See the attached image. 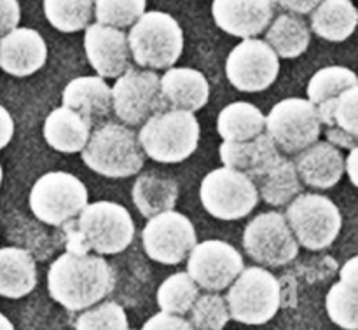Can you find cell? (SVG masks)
<instances>
[{
    "instance_id": "83f0119b",
    "label": "cell",
    "mask_w": 358,
    "mask_h": 330,
    "mask_svg": "<svg viewBox=\"0 0 358 330\" xmlns=\"http://www.w3.org/2000/svg\"><path fill=\"white\" fill-rule=\"evenodd\" d=\"M133 203L145 219L173 210L178 199V184L173 178L145 173L138 177L131 189Z\"/></svg>"
},
{
    "instance_id": "44dd1931",
    "label": "cell",
    "mask_w": 358,
    "mask_h": 330,
    "mask_svg": "<svg viewBox=\"0 0 358 330\" xmlns=\"http://www.w3.org/2000/svg\"><path fill=\"white\" fill-rule=\"evenodd\" d=\"M159 91L164 103L171 108L198 112L208 103L210 84L199 70L171 66L159 77Z\"/></svg>"
},
{
    "instance_id": "1f68e13d",
    "label": "cell",
    "mask_w": 358,
    "mask_h": 330,
    "mask_svg": "<svg viewBox=\"0 0 358 330\" xmlns=\"http://www.w3.org/2000/svg\"><path fill=\"white\" fill-rule=\"evenodd\" d=\"M358 86L343 91L336 98L317 105L322 126L341 129L352 136H358Z\"/></svg>"
},
{
    "instance_id": "d6986e66",
    "label": "cell",
    "mask_w": 358,
    "mask_h": 330,
    "mask_svg": "<svg viewBox=\"0 0 358 330\" xmlns=\"http://www.w3.org/2000/svg\"><path fill=\"white\" fill-rule=\"evenodd\" d=\"M299 180L308 187L325 191L339 184L345 173V157L341 150L329 142H315L297 152L292 161Z\"/></svg>"
},
{
    "instance_id": "d590c367",
    "label": "cell",
    "mask_w": 358,
    "mask_h": 330,
    "mask_svg": "<svg viewBox=\"0 0 358 330\" xmlns=\"http://www.w3.org/2000/svg\"><path fill=\"white\" fill-rule=\"evenodd\" d=\"M147 0H94L98 23L114 28H129L143 13Z\"/></svg>"
},
{
    "instance_id": "f1b7e54d",
    "label": "cell",
    "mask_w": 358,
    "mask_h": 330,
    "mask_svg": "<svg viewBox=\"0 0 358 330\" xmlns=\"http://www.w3.org/2000/svg\"><path fill=\"white\" fill-rule=\"evenodd\" d=\"M217 131L224 142H247L264 133V114L255 105L234 101L220 110Z\"/></svg>"
},
{
    "instance_id": "d6a6232c",
    "label": "cell",
    "mask_w": 358,
    "mask_h": 330,
    "mask_svg": "<svg viewBox=\"0 0 358 330\" xmlns=\"http://www.w3.org/2000/svg\"><path fill=\"white\" fill-rule=\"evenodd\" d=\"M199 296V287L187 273H177L164 280L157 289V306L163 313L184 317Z\"/></svg>"
},
{
    "instance_id": "5bb4252c",
    "label": "cell",
    "mask_w": 358,
    "mask_h": 330,
    "mask_svg": "<svg viewBox=\"0 0 358 330\" xmlns=\"http://www.w3.org/2000/svg\"><path fill=\"white\" fill-rule=\"evenodd\" d=\"M280 58L261 38H243L229 52L226 62L227 80L243 93H261L276 82Z\"/></svg>"
},
{
    "instance_id": "52a82bcc",
    "label": "cell",
    "mask_w": 358,
    "mask_h": 330,
    "mask_svg": "<svg viewBox=\"0 0 358 330\" xmlns=\"http://www.w3.org/2000/svg\"><path fill=\"white\" fill-rule=\"evenodd\" d=\"M287 224L299 247L320 252L331 247L341 233L343 217L338 206L322 194H297L289 203Z\"/></svg>"
},
{
    "instance_id": "603a6c76",
    "label": "cell",
    "mask_w": 358,
    "mask_h": 330,
    "mask_svg": "<svg viewBox=\"0 0 358 330\" xmlns=\"http://www.w3.org/2000/svg\"><path fill=\"white\" fill-rule=\"evenodd\" d=\"M339 282L334 283L325 297L329 318L345 330L358 329V257L345 262L339 271Z\"/></svg>"
},
{
    "instance_id": "8992f818",
    "label": "cell",
    "mask_w": 358,
    "mask_h": 330,
    "mask_svg": "<svg viewBox=\"0 0 358 330\" xmlns=\"http://www.w3.org/2000/svg\"><path fill=\"white\" fill-rule=\"evenodd\" d=\"M229 317L245 325H264L275 318L282 304L280 282L268 269L243 268L226 296Z\"/></svg>"
},
{
    "instance_id": "2e32d148",
    "label": "cell",
    "mask_w": 358,
    "mask_h": 330,
    "mask_svg": "<svg viewBox=\"0 0 358 330\" xmlns=\"http://www.w3.org/2000/svg\"><path fill=\"white\" fill-rule=\"evenodd\" d=\"M87 62L101 79H117L129 69L128 37L121 28L93 23L84 28Z\"/></svg>"
},
{
    "instance_id": "ffe728a7",
    "label": "cell",
    "mask_w": 358,
    "mask_h": 330,
    "mask_svg": "<svg viewBox=\"0 0 358 330\" xmlns=\"http://www.w3.org/2000/svg\"><path fill=\"white\" fill-rule=\"evenodd\" d=\"M224 166L241 171L252 180L264 177L283 157L278 147L266 133L247 142H224L219 149Z\"/></svg>"
},
{
    "instance_id": "e575fe53",
    "label": "cell",
    "mask_w": 358,
    "mask_h": 330,
    "mask_svg": "<svg viewBox=\"0 0 358 330\" xmlns=\"http://www.w3.org/2000/svg\"><path fill=\"white\" fill-rule=\"evenodd\" d=\"M189 313L194 330H224L231 320L226 299L219 294H199Z\"/></svg>"
},
{
    "instance_id": "8d00e7d4",
    "label": "cell",
    "mask_w": 358,
    "mask_h": 330,
    "mask_svg": "<svg viewBox=\"0 0 358 330\" xmlns=\"http://www.w3.org/2000/svg\"><path fill=\"white\" fill-rule=\"evenodd\" d=\"M76 330H129L128 317L121 304L114 301L84 310L76 320Z\"/></svg>"
},
{
    "instance_id": "7a4b0ae2",
    "label": "cell",
    "mask_w": 358,
    "mask_h": 330,
    "mask_svg": "<svg viewBox=\"0 0 358 330\" xmlns=\"http://www.w3.org/2000/svg\"><path fill=\"white\" fill-rule=\"evenodd\" d=\"M79 219L66 226V250L98 255L124 252L135 238V222L124 206L114 201L87 203Z\"/></svg>"
},
{
    "instance_id": "e0dca14e",
    "label": "cell",
    "mask_w": 358,
    "mask_h": 330,
    "mask_svg": "<svg viewBox=\"0 0 358 330\" xmlns=\"http://www.w3.org/2000/svg\"><path fill=\"white\" fill-rule=\"evenodd\" d=\"M275 14V0H213L212 3V16L217 27L240 38L261 35Z\"/></svg>"
},
{
    "instance_id": "ac0fdd59",
    "label": "cell",
    "mask_w": 358,
    "mask_h": 330,
    "mask_svg": "<svg viewBox=\"0 0 358 330\" xmlns=\"http://www.w3.org/2000/svg\"><path fill=\"white\" fill-rule=\"evenodd\" d=\"M48 59V45L34 28H14L0 37V69L14 77L37 73Z\"/></svg>"
},
{
    "instance_id": "ba28073f",
    "label": "cell",
    "mask_w": 358,
    "mask_h": 330,
    "mask_svg": "<svg viewBox=\"0 0 358 330\" xmlns=\"http://www.w3.org/2000/svg\"><path fill=\"white\" fill-rule=\"evenodd\" d=\"M28 203L37 220L48 226L62 227L87 205V189L76 175L49 171L37 178Z\"/></svg>"
},
{
    "instance_id": "7c38bea8",
    "label": "cell",
    "mask_w": 358,
    "mask_h": 330,
    "mask_svg": "<svg viewBox=\"0 0 358 330\" xmlns=\"http://www.w3.org/2000/svg\"><path fill=\"white\" fill-rule=\"evenodd\" d=\"M112 112L126 126H140L152 114L166 108L159 91V76L154 70L129 66L110 87Z\"/></svg>"
},
{
    "instance_id": "d4e9b609",
    "label": "cell",
    "mask_w": 358,
    "mask_h": 330,
    "mask_svg": "<svg viewBox=\"0 0 358 330\" xmlns=\"http://www.w3.org/2000/svg\"><path fill=\"white\" fill-rule=\"evenodd\" d=\"M62 105L90 119L105 117L112 112L110 87L100 76L77 77L63 89Z\"/></svg>"
},
{
    "instance_id": "9a60e30c",
    "label": "cell",
    "mask_w": 358,
    "mask_h": 330,
    "mask_svg": "<svg viewBox=\"0 0 358 330\" xmlns=\"http://www.w3.org/2000/svg\"><path fill=\"white\" fill-rule=\"evenodd\" d=\"M243 257L233 245L220 240L196 243L187 255V275L199 289L220 292L243 271Z\"/></svg>"
},
{
    "instance_id": "836d02e7",
    "label": "cell",
    "mask_w": 358,
    "mask_h": 330,
    "mask_svg": "<svg viewBox=\"0 0 358 330\" xmlns=\"http://www.w3.org/2000/svg\"><path fill=\"white\" fill-rule=\"evenodd\" d=\"M355 86H358V79L353 70L338 65L325 66L317 70L308 82V100L313 105H320Z\"/></svg>"
},
{
    "instance_id": "8fae6325",
    "label": "cell",
    "mask_w": 358,
    "mask_h": 330,
    "mask_svg": "<svg viewBox=\"0 0 358 330\" xmlns=\"http://www.w3.org/2000/svg\"><path fill=\"white\" fill-rule=\"evenodd\" d=\"M243 248L252 261L268 268H283L299 255V243L278 212L261 213L247 224Z\"/></svg>"
},
{
    "instance_id": "f35d334b",
    "label": "cell",
    "mask_w": 358,
    "mask_h": 330,
    "mask_svg": "<svg viewBox=\"0 0 358 330\" xmlns=\"http://www.w3.org/2000/svg\"><path fill=\"white\" fill-rule=\"evenodd\" d=\"M21 20V7L17 0H0V37L17 28Z\"/></svg>"
},
{
    "instance_id": "ab89813d",
    "label": "cell",
    "mask_w": 358,
    "mask_h": 330,
    "mask_svg": "<svg viewBox=\"0 0 358 330\" xmlns=\"http://www.w3.org/2000/svg\"><path fill=\"white\" fill-rule=\"evenodd\" d=\"M320 2L322 0H275L276 6L285 9L287 13L297 14V16L310 14Z\"/></svg>"
},
{
    "instance_id": "484cf974",
    "label": "cell",
    "mask_w": 358,
    "mask_h": 330,
    "mask_svg": "<svg viewBox=\"0 0 358 330\" xmlns=\"http://www.w3.org/2000/svg\"><path fill=\"white\" fill-rule=\"evenodd\" d=\"M311 30L329 42H345L355 31L358 10L352 0H322L310 13Z\"/></svg>"
},
{
    "instance_id": "74e56055",
    "label": "cell",
    "mask_w": 358,
    "mask_h": 330,
    "mask_svg": "<svg viewBox=\"0 0 358 330\" xmlns=\"http://www.w3.org/2000/svg\"><path fill=\"white\" fill-rule=\"evenodd\" d=\"M140 330H194V327L184 317L159 311L157 315L150 317Z\"/></svg>"
},
{
    "instance_id": "f546056e",
    "label": "cell",
    "mask_w": 358,
    "mask_h": 330,
    "mask_svg": "<svg viewBox=\"0 0 358 330\" xmlns=\"http://www.w3.org/2000/svg\"><path fill=\"white\" fill-rule=\"evenodd\" d=\"M259 198L271 206H285L303 192V182L299 180L296 166L290 159L282 157L275 168L259 178Z\"/></svg>"
},
{
    "instance_id": "b9f144b4",
    "label": "cell",
    "mask_w": 358,
    "mask_h": 330,
    "mask_svg": "<svg viewBox=\"0 0 358 330\" xmlns=\"http://www.w3.org/2000/svg\"><path fill=\"white\" fill-rule=\"evenodd\" d=\"M357 154H358V147H355V149L350 150L348 157H346V161H345V171H346V173H348L350 182H352L353 185H358V178H357Z\"/></svg>"
},
{
    "instance_id": "ee69618b",
    "label": "cell",
    "mask_w": 358,
    "mask_h": 330,
    "mask_svg": "<svg viewBox=\"0 0 358 330\" xmlns=\"http://www.w3.org/2000/svg\"><path fill=\"white\" fill-rule=\"evenodd\" d=\"M2 178H3V171H2V166H0V185H2Z\"/></svg>"
},
{
    "instance_id": "30bf717a",
    "label": "cell",
    "mask_w": 358,
    "mask_h": 330,
    "mask_svg": "<svg viewBox=\"0 0 358 330\" xmlns=\"http://www.w3.org/2000/svg\"><path fill=\"white\" fill-rule=\"evenodd\" d=\"M199 198L206 212L219 220H240L259 203L257 185L241 171L217 168L201 180Z\"/></svg>"
},
{
    "instance_id": "3957f363",
    "label": "cell",
    "mask_w": 358,
    "mask_h": 330,
    "mask_svg": "<svg viewBox=\"0 0 358 330\" xmlns=\"http://www.w3.org/2000/svg\"><path fill=\"white\" fill-rule=\"evenodd\" d=\"M136 138L150 159L164 164L182 163L198 149L199 122L194 112L161 110L143 122Z\"/></svg>"
},
{
    "instance_id": "5b68a950",
    "label": "cell",
    "mask_w": 358,
    "mask_h": 330,
    "mask_svg": "<svg viewBox=\"0 0 358 330\" xmlns=\"http://www.w3.org/2000/svg\"><path fill=\"white\" fill-rule=\"evenodd\" d=\"M128 48L135 63L147 70L171 69L184 51V31L171 14L143 13L129 27Z\"/></svg>"
},
{
    "instance_id": "7402d4cb",
    "label": "cell",
    "mask_w": 358,
    "mask_h": 330,
    "mask_svg": "<svg viewBox=\"0 0 358 330\" xmlns=\"http://www.w3.org/2000/svg\"><path fill=\"white\" fill-rule=\"evenodd\" d=\"M93 131V119L69 107H58L45 117L44 138L51 149L62 154H79Z\"/></svg>"
},
{
    "instance_id": "9c48e42d",
    "label": "cell",
    "mask_w": 358,
    "mask_h": 330,
    "mask_svg": "<svg viewBox=\"0 0 358 330\" xmlns=\"http://www.w3.org/2000/svg\"><path fill=\"white\" fill-rule=\"evenodd\" d=\"M264 131L280 152L297 154L322 135L317 105L306 98H285L264 115Z\"/></svg>"
},
{
    "instance_id": "6da1fadb",
    "label": "cell",
    "mask_w": 358,
    "mask_h": 330,
    "mask_svg": "<svg viewBox=\"0 0 358 330\" xmlns=\"http://www.w3.org/2000/svg\"><path fill=\"white\" fill-rule=\"evenodd\" d=\"M114 285V269L101 255L66 250L48 269L49 296L70 313L93 308Z\"/></svg>"
},
{
    "instance_id": "60d3db41",
    "label": "cell",
    "mask_w": 358,
    "mask_h": 330,
    "mask_svg": "<svg viewBox=\"0 0 358 330\" xmlns=\"http://www.w3.org/2000/svg\"><path fill=\"white\" fill-rule=\"evenodd\" d=\"M14 136V121L6 107L0 105V150L9 145Z\"/></svg>"
},
{
    "instance_id": "4dcf8cb0",
    "label": "cell",
    "mask_w": 358,
    "mask_h": 330,
    "mask_svg": "<svg viewBox=\"0 0 358 330\" xmlns=\"http://www.w3.org/2000/svg\"><path fill=\"white\" fill-rule=\"evenodd\" d=\"M45 20L63 34L80 31L94 16V0H44Z\"/></svg>"
},
{
    "instance_id": "4316f807",
    "label": "cell",
    "mask_w": 358,
    "mask_h": 330,
    "mask_svg": "<svg viewBox=\"0 0 358 330\" xmlns=\"http://www.w3.org/2000/svg\"><path fill=\"white\" fill-rule=\"evenodd\" d=\"M266 42L271 45L278 58H299L310 48V28L297 14H280L273 17L269 27L266 28Z\"/></svg>"
},
{
    "instance_id": "4fadbf2b",
    "label": "cell",
    "mask_w": 358,
    "mask_h": 330,
    "mask_svg": "<svg viewBox=\"0 0 358 330\" xmlns=\"http://www.w3.org/2000/svg\"><path fill=\"white\" fill-rule=\"evenodd\" d=\"M142 243L149 259L164 266H177L187 259L198 243V236L187 217L168 210L147 220Z\"/></svg>"
},
{
    "instance_id": "cb8c5ba5",
    "label": "cell",
    "mask_w": 358,
    "mask_h": 330,
    "mask_svg": "<svg viewBox=\"0 0 358 330\" xmlns=\"http://www.w3.org/2000/svg\"><path fill=\"white\" fill-rule=\"evenodd\" d=\"M37 285L34 255L20 247L0 248V296L21 299Z\"/></svg>"
},
{
    "instance_id": "277c9868",
    "label": "cell",
    "mask_w": 358,
    "mask_h": 330,
    "mask_svg": "<svg viewBox=\"0 0 358 330\" xmlns=\"http://www.w3.org/2000/svg\"><path fill=\"white\" fill-rule=\"evenodd\" d=\"M80 156L91 171L107 178L133 177L145 161L135 133L126 124L112 121L91 131Z\"/></svg>"
},
{
    "instance_id": "7bdbcfd3",
    "label": "cell",
    "mask_w": 358,
    "mask_h": 330,
    "mask_svg": "<svg viewBox=\"0 0 358 330\" xmlns=\"http://www.w3.org/2000/svg\"><path fill=\"white\" fill-rule=\"evenodd\" d=\"M0 330H14V325L10 324L9 318L3 317L2 313H0Z\"/></svg>"
}]
</instances>
